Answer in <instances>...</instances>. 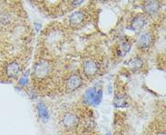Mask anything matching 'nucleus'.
<instances>
[{
  "label": "nucleus",
  "instance_id": "obj_1",
  "mask_svg": "<svg viewBox=\"0 0 166 135\" xmlns=\"http://www.w3.org/2000/svg\"><path fill=\"white\" fill-rule=\"evenodd\" d=\"M32 81L36 88L49 85L55 80V65L54 60L39 58L36 60L32 70Z\"/></svg>",
  "mask_w": 166,
  "mask_h": 135
},
{
  "label": "nucleus",
  "instance_id": "obj_2",
  "mask_svg": "<svg viewBox=\"0 0 166 135\" xmlns=\"http://www.w3.org/2000/svg\"><path fill=\"white\" fill-rule=\"evenodd\" d=\"M28 58L15 56L0 65V77L6 81H13L23 73Z\"/></svg>",
  "mask_w": 166,
  "mask_h": 135
},
{
  "label": "nucleus",
  "instance_id": "obj_3",
  "mask_svg": "<svg viewBox=\"0 0 166 135\" xmlns=\"http://www.w3.org/2000/svg\"><path fill=\"white\" fill-rule=\"evenodd\" d=\"M101 67L100 60L96 57H86L82 62L81 74L87 80H93L100 74Z\"/></svg>",
  "mask_w": 166,
  "mask_h": 135
},
{
  "label": "nucleus",
  "instance_id": "obj_4",
  "mask_svg": "<svg viewBox=\"0 0 166 135\" xmlns=\"http://www.w3.org/2000/svg\"><path fill=\"white\" fill-rule=\"evenodd\" d=\"M90 18L89 12L86 9H78L71 14L68 17V25L72 29H80L83 27Z\"/></svg>",
  "mask_w": 166,
  "mask_h": 135
},
{
  "label": "nucleus",
  "instance_id": "obj_5",
  "mask_svg": "<svg viewBox=\"0 0 166 135\" xmlns=\"http://www.w3.org/2000/svg\"><path fill=\"white\" fill-rule=\"evenodd\" d=\"M83 84V77L78 72H74L68 74L63 81V88L66 93H73Z\"/></svg>",
  "mask_w": 166,
  "mask_h": 135
},
{
  "label": "nucleus",
  "instance_id": "obj_6",
  "mask_svg": "<svg viewBox=\"0 0 166 135\" xmlns=\"http://www.w3.org/2000/svg\"><path fill=\"white\" fill-rule=\"evenodd\" d=\"M81 122L80 117L73 111H67L62 114L61 117V125L64 129L67 131L75 130Z\"/></svg>",
  "mask_w": 166,
  "mask_h": 135
},
{
  "label": "nucleus",
  "instance_id": "obj_7",
  "mask_svg": "<svg viewBox=\"0 0 166 135\" xmlns=\"http://www.w3.org/2000/svg\"><path fill=\"white\" fill-rule=\"evenodd\" d=\"M45 34L46 44L49 45V46L58 47L59 44L62 43L64 38H65V32L58 27L52 28V29L46 31Z\"/></svg>",
  "mask_w": 166,
  "mask_h": 135
},
{
  "label": "nucleus",
  "instance_id": "obj_8",
  "mask_svg": "<svg viewBox=\"0 0 166 135\" xmlns=\"http://www.w3.org/2000/svg\"><path fill=\"white\" fill-rule=\"evenodd\" d=\"M154 42V36L150 31H143L137 37L136 45L141 50H146L150 48L153 44Z\"/></svg>",
  "mask_w": 166,
  "mask_h": 135
},
{
  "label": "nucleus",
  "instance_id": "obj_9",
  "mask_svg": "<svg viewBox=\"0 0 166 135\" xmlns=\"http://www.w3.org/2000/svg\"><path fill=\"white\" fill-rule=\"evenodd\" d=\"M161 2L159 1H145L143 7L147 16H155L161 10Z\"/></svg>",
  "mask_w": 166,
  "mask_h": 135
},
{
  "label": "nucleus",
  "instance_id": "obj_10",
  "mask_svg": "<svg viewBox=\"0 0 166 135\" xmlns=\"http://www.w3.org/2000/svg\"><path fill=\"white\" fill-rule=\"evenodd\" d=\"M146 24H147V15L144 14H139L133 18L130 24V27L134 31H141Z\"/></svg>",
  "mask_w": 166,
  "mask_h": 135
},
{
  "label": "nucleus",
  "instance_id": "obj_11",
  "mask_svg": "<svg viewBox=\"0 0 166 135\" xmlns=\"http://www.w3.org/2000/svg\"><path fill=\"white\" fill-rule=\"evenodd\" d=\"M126 65H127V66L130 68V69H132L133 71L136 72V71H138V70H140L141 68L143 67V60L140 57H138V56H135V57L131 58L127 62Z\"/></svg>",
  "mask_w": 166,
  "mask_h": 135
},
{
  "label": "nucleus",
  "instance_id": "obj_12",
  "mask_svg": "<svg viewBox=\"0 0 166 135\" xmlns=\"http://www.w3.org/2000/svg\"><path fill=\"white\" fill-rule=\"evenodd\" d=\"M36 110H37V113L39 118L42 121L46 122L49 119V113H48V110L46 108V106L43 103H39L36 106Z\"/></svg>",
  "mask_w": 166,
  "mask_h": 135
},
{
  "label": "nucleus",
  "instance_id": "obj_13",
  "mask_svg": "<svg viewBox=\"0 0 166 135\" xmlns=\"http://www.w3.org/2000/svg\"><path fill=\"white\" fill-rule=\"evenodd\" d=\"M96 90L95 88H90L88 89L84 95H83V103L86 104H93L95 101V97L96 95Z\"/></svg>",
  "mask_w": 166,
  "mask_h": 135
},
{
  "label": "nucleus",
  "instance_id": "obj_14",
  "mask_svg": "<svg viewBox=\"0 0 166 135\" xmlns=\"http://www.w3.org/2000/svg\"><path fill=\"white\" fill-rule=\"evenodd\" d=\"M103 97V91L102 90H99L96 92V95L95 97V101H94V103L95 104H99V103L101 102V99Z\"/></svg>",
  "mask_w": 166,
  "mask_h": 135
}]
</instances>
